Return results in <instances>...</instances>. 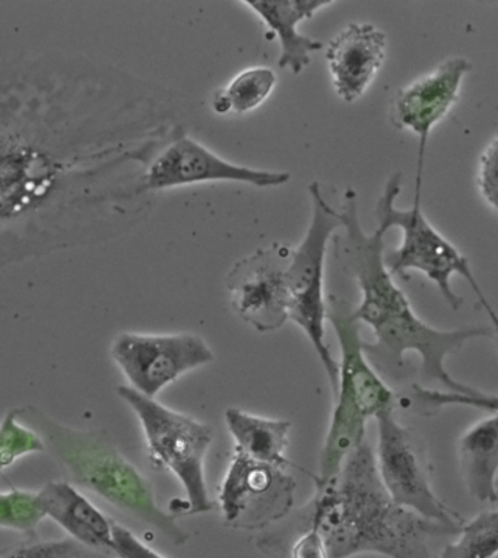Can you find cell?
I'll return each instance as SVG.
<instances>
[{
	"label": "cell",
	"mask_w": 498,
	"mask_h": 558,
	"mask_svg": "<svg viewBox=\"0 0 498 558\" xmlns=\"http://www.w3.org/2000/svg\"><path fill=\"white\" fill-rule=\"evenodd\" d=\"M270 527L257 539L268 556L287 553L306 530L324 541L328 558H351L357 554H380L388 558H433L432 543L457 536L463 525H446L420 517L394 504L377 474L375 449L364 440L325 487L295 517Z\"/></svg>",
	"instance_id": "6da1fadb"
},
{
	"label": "cell",
	"mask_w": 498,
	"mask_h": 558,
	"mask_svg": "<svg viewBox=\"0 0 498 558\" xmlns=\"http://www.w3.org/2000/svg\"><path fill=\"white\" fill-rule=\"evenodd\" d=\"M338 217L345 233L333 239L335 251L342 269L362 291V303L352 315L375 333V342L363 343L364 354L375 371L384 379H398L406 354L415 353L420 355V375L425 381H436L445 389L471 397L483 393L484 390L454 379L446 368V360L471 339H493L496 330L488 326L444 330L425 324L385 266V235L389 226L377 220L375 233L368 235L363 230L354 189H348L343 195Z\"/></svg>",
	"instance_id": "7a4b0ae2"
},
{
	"label": "cell",
	"mask_w": 498,
	"mask_h": 558,
	"mask_svg": "<svg viewBox=\"0 0 498 558\" xmlns=\"http://www.w3.org/2000/svg\"><path fill=\"white\" fill-rule=\"evenodd\" d=\"M14 411L21 422L40 436L45 452L59 463L69 483L147 523L171 543H187V532L178 525L173 514L158 505L151 481L129 461L109 433L68 426L36 405L19 407Z\"/></svg>",
	"instance_id": "3957f363"
},
{
	"label": "cell",
	"mask_w": 498,
	"mask_h": 558,
	"mask_svg": "<svg viewBox=\"0 0 498 558\" xmlns=\"http://www.w3.org/2000/svg\"><path fill=\"white\" fill-rule=\"evenodd\" d=\"M352 312L354 307L337 295H330L326 302V317L337 332L341 362H338L332 416L320 452L319 474L315 478L316 490L332 481L348 454L366 440L368 420L397 408V392L364 354L360 337L362 324Z\"/></svg>",
	"instance_id": "277c9868"
},
{
	"label": "cell",
	"mask_w": 498,
	"mask_h": 558,
	"mask_svg": "<svg viewBox=\"0 0 498 558\" xmlns=\"http://www.w3.org/2000/svg\"><path fill=\"white\" fill-rule=\"evenodd\" d=\"M118 395L136 415L149 458L182 485L184 500L171 501L169 513L178 519L212 512L216 504L209 497L205 461L212 446L214 428L129 386H120Z\"/></svg>",
	"instance_id": "5b68a950"
},
{
	"label": "cell",
	"mask_w": 498,
	"mask_h": 558,
	"mask_svg": "<svg viewBox=\"0 0 498 558\" xmlns=\"http://www.w3.org/2000/svg\"><path fill=\"white\" fill-rule=\"evenodd\" d=\"M402 174L390 175L376 205V218L384 220L389 229L398 227L402 230V242L398 248L385 253V266L390 275L408 278L410 270H418L425 277L435 282L441 298L449 304L452 311L462 307L463 299L459 298L452 289L453 275L465 278L471 289L479 299L481 306L491 317L494 328L497 326L496 312L485 299L483 290L476 281L467 257L458 247H454L448 239L439 233L427 221L421 209V187L423 179L416 178V193L414 205L408 211L394 208V201L401 192Z\"/></svg>",
	"instance_id": "8992f818"
},
{
	"label": "cell",
	"mask_w": 498,
	"mask_h": 558,
	"mask_svg": "<svg viewBox=\"0 0 498 558\" xmlns=\"http://www.w3.org/2000/svg\"><path fill=\"white\" fill-rule=\"evenodd\" d=\"M313 216L307 233L299 247H293L287 286L290 293V320L307 335L328 376L332 395L337 389L338 362L326 343L325 260L333 231L341 229L338 211L325 199L319 183L308 186Z\"/></svg>",
	"instance_id": "52a82bcc"
},
{
	"label": "cell",
	"mask_w": 498,
	"mask_h": 558,
	"mask_svg": "<svg viewBox=\"0 0 498 558\" xmlns=\"http://www.w3.org/2000/svg\"><path fill=\"white\" fill-rule=\"evenodd\" d=\"M375 420L377 474L394 504L430 521L463 525L465 519L433 490L430 461L415 433L399 422L394 410L380 412Z\"/></svg>",
	"instance_id": "ba28073f"
},
{
	"label": "cell",
	"mask_w": 498,
	"mask_h": 558,
	"mask_svg": "<svg viewBox=\"0 0 498 558\" xmlns=\"http://www.w3.org/2000/svg\"><path fill=\"white\" fill-rule=\"evenodd\" d=\"M110 357L126 377L129 388L157 398L180 377L216 360L208 342L193 332H120L110 345Z\"/></svg>",
	"instance_id": "9c48e42d"
},
{
	"label": "cell",
	"mask_w": 498,
	"mask_h": 558,
	"mask_svg": "<svg viewBox=\"0 0 498 558\" xmlns=\"http://www.w3.org/2000/svg\"><path fill=\"white\" fill-rule=\"evenodd\" d=\"M297 481L286 468L253 461L233 452L218 488V509L226 526L264 531L293 512Z\"/></svg>",
	"instance_id": "30bf717a"
},
{
	"label": "cell",
	"mask_w": 498,
	"mask_h": 558,
	"mask_svg": "<svg viewBox=\"0 0 498 558\" xmlns=\"http://www.w3.org/2000/svg\"><path fill=\"white\" fill-rule=\"evenodd\" d=\"M293 247L272 243L244 257L226 277L231 308L259 332H274L290 320V293L287 286Z\"/></svg>",
	"instance_id": "8fae6325"
},
{
	"label": "cell",
	"mask_w": 498,
	"mask_h": 558,
	"mask_svg": "<svg viewBox=\"0 0 498 558\" xmlns=\"http://www.w3.org/2000/svg\"><path fill=\"white\" fill-rule=\"evenodd\" d=\"M290 173L252 169L234 165L210 151L191 136H180L149 165L145 186L165 191L209 182H238L256 187H277L289 183Z\"/></svg>",
	"instance_id": "7c38bea8"
},
{
	"label": "cell",
	"mask_w": 498,
	"mask_h": 558,
	"mask_svg": "<svg viewBox=\"0 0 498 558\" xmlns=\"http://www.w3.org/2000/svg\"><path fill=\"white\" fill-rule=\"evenodd\" d=\"M472 71L465 58H449L433 71L399 88L389 106L390 123L399 131L420 137L418 171L423 178L424 156L428 136L437 123L457 105L463 80Z\"/></svg>",
	"instance_id": "4fadbf2b"
},
{
	"label": "cell",
	"mask_w": 498,
	"mask_h": 558,
	"mask_svg": "<svg viewBox=\"0 0 498 558\" xmlns=\"http://www.w3.org/2000/svg\"><path fill=\"white\" fill-rule=\"evenodd\" d=\"M386 59V34L373 24L351 23L326 49L333 87L345 102L357 101Z\"/></svg>",
	"instance_id": "5bb4252c"
},
{
	"label": "cell",
	"mask_w": 498,
	"mask_h": 558,
	"mask_svg": "<svg viewBox=\"0 0 498 558\" xmlns=\"http://www.w3.org/2000/svg\"><path fill=\"white\" fill-rule=\"evenodd\" d=\"M256 14L278 37V66L290 69L300 75L312 63L311 54L319 51L324 45L299 33V25L312 19L325 8L335 5L333 0H246L240 2Z\"/></svg>",
	"instance_id": "9a60e30c"
},
{
	"label": "cell",
	"mask_w": 498,
	"mask_h": 558,
	"mask_svg": "<svg viewBox=\"0 0 498 558\" xmlns=\"http://www.w3.org/2000/svg\"><path fill=\"white\" fill-rule=\"evenodd\" d=\"M42 514L89 548L109 549L114 522L69 481H53L38 490Z\"/></svg>",
	"instance_id": "2e32d148"
},
{
	"label": "cell",
	"mask_w": 498,
	"mask_h": 558,
	"mask_svg": "<svg viewBox=\"0 0 498 558\" xmlns=\"http://www.w3.org/2000/svg\"><path fill=\"white\" fill-rule=\"evenodd\" d=\"M459 466L467 492L479 504L496 509L498 501V415L467 428L458 441Z\"/></svg>",
	"instance_id": "e0dca14e"
},
{
	"label": "cell",
	"mask_w": 498,
	"mask_h": 558,
	"mask_svg": "<svg viewBox=\"0 0 498 558\" xmlns=\"http://www.w3.org/2000/svg\"><path fill=\"white\" fill-rule=\"evenodd\" d=\"M224 418L230 436L233 437L235 452L253 461L289 470V420L268 418L235 407L227 408Z\"/></svg>",
	"instance_id": "ac0fdd59"
},
{
	"label": "cell",
	"mask_w": 498,
	"mask_h": 558,
	"mask_svg": "<svg viewBox=\"0 0 498 558\" xmlns=\"http://www.w3.org/2000/svg\"><path fill=\"white\" fill-rule=\"evenodd\" d=\"M277 87V75L265 66L248 68L235 75L224 88L212 97V110L217 114H244L268 100Z\"/></svg>",
	"instance_id": "d6986e66"
},
{
	"label": "cell",
	"mask_w": 498,
	"mask_h": 558,
	"mask_svg": "<svg viewBox=\"0 0 498 558\" xmlns=\"http://www.w3.org/2000/svg\"><path fill=\"white\" fill-rule=\"evenodd\" d=\"M498 553V512L485 510L463 523L457 539L446 544L437 558H494Z\"/></svg>",
	"instance_id": "ffe728a7"
},
{
	"label": "cell",
	"mask_w": 498,
	"mask_h": 558,
	"mask_svg": "<svg viewBox=\"0 0 498 558\" xmlns=\"http://www.w3.org/2000/svg\"><path fill=\"white\" fill-rule=\"evenodd\" d=\"M406 401V408H414L415 412L421 415L437 414L446 407H471L478 408L481 411H487L489 414H497L498 399L497 395H489L483 392L471 397V395H463L452 392L448 389H432L427 386L420 384L410 385V393L405 397H399L397 393V402Z\"/></svg>",
	"instance_id": "44dd1931"
},
{
	"label": "cell",
	"mask_w": 498,
	"mask_h": 558,
	"mask_svg": "<svg viewBox=\"0 0 498 558\" xmlns=\"http://www.w3.org/2000/svg\"><path fill=\"white\" fill-rule=\"evenodd\" d=\"M34 453H45L40 436L21 422L14 410L8 411L0 422V474Z\"/></svg>",
	"instance_id": "7402d4cb"
},
{
	"label": "cell",
	"mask_w": 498,
	"mask_h": 558,
	"mask_svg": "<svg viewBox=\"0 0 498 558\" xmlns=\"http://www.w3.org/2000/svg\"><path fill=\"white\" fill-rule=\"evenodd\" d=\"M45 519L38 493L10 488L0 490V527L14 531H32Z\"/></svg>",
	"instance_id": "603a6c76"
},
{
	"label": "cell",
	"mask_w": 498,
	"mask_h": 558,
	"mask_svg": "<svg viewBox=\"0 0 498 558\" xmlns=\"http://www.w3.org/2000/svg\"><path fill=\"white\" fill-rule=\"evenodd\" d=\"M476 183L481 196L491 206L493 211L497 213V136H494L481 153Z\"/></svg>",
	"instance_id": "cb8c5ba5"
},
{
	"label": "cell",
	"mask_w": 498,
	"mask_h": 558,
	"mask_svg": "<svg viewBox=\"0 0 498 558\" xmlns=\"http://www.w3.org/2000/svg\"><path fill=\"white\" fill-rule=\"evenodd\" d=\"M110 551L119 558H167L161 553L149 547L144 541L137 538L127 527L114 522L113 536H111Z\"/></svg>",
	"instance_id": "d4e9b609"
},
{
	"label": "cell",
	"mask_w": 498,
	"mask_h": 558,
	"mask_svg": "<svg viewBox=\"0 0 498 558\" xmlns=\"http://www.w3.org/2000/svg\"><path fill=\"white\" fill-rule=\"evenodd\" d=\"M287 553L290 558H328L324 541L315 530H306L295 536Z\"/></svg>",
	"instance_id": "484cf974"
}]
</instances>
